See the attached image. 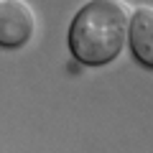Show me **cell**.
<instances>
[{
  "instance_id": "1",
  "label": "cell",
  "mask_w": 153,
  "mask_h": 153,
  "mask_svg": "<svg viewBox=\"0 0 153 153\" xmlns=\"http://www.w3.org/2000/svg\"><path fill=\"white\" fill-rule=\"evenodd\" d=\"M125 0H87L69 26V51L79 64L105 66L120 56L130 28Z\"/></svg>"
},
{
  "instance_id": "2",
  "label": "cell",
  "mask_w": 153,
  "mask_h": 153,
  "mask_svg": "<svg viewBox=\"0 0 153 153\" xmlns=\"http://www.w3.org/2000/svg\"><path fill=\"white\" fill-rule=\"evenodd\" d=\"M36 33V16L26 0H0V46L21 49Z\"/></svg>"
},
{
  "instance_id": "3",
  "label": "cell",
  "mask_w": 153,
  "mask_h": 153,
  "mask_svg": "<svg viewBox=\"0 0 153 153\" xmlns=\"http://www.w3.org/2000/svg\"><path fill=\"white\" fill-rule=\"evenodd\" d=\"M128 38H130V51L135 61L153 71V8L151 5H140L130 13Z\"/></svg>"
}]
</instances>
